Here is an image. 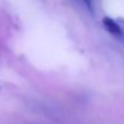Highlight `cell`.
I'll return each instance as SVG.
<instances>
[{
	"label": "cell",
	"mask_w": 124,
	"mask_h": 124,
	"mask_svg": "<svg viewBox=\"0 0 124 124\" xmlns=\"http://www.w3.org/2000/svg\"><path fill=\"white\" fill-rule=\"evenodd\" d=\"M102 25L108 34L113 38L124 41V18H112V17H104Z\"/></svg>",
	"instance_id": "6da1fadb"
},
{
	"label": "cell",
	"mask_w": 124,
	"mask_h": 124,
	"mask_svg": "<svg viewBox=\"0 0 124 124\" xmlns=\"http://www.w3.org/2000/svg\"><path fill=\"white\" fill-rule=\"evenodd\" d=\"M82 2L84 4V6L88 8V11L93 15L94 13V2H93V0H82Z\"/></svg>",
	"instance_id": "7a4b0ae2"
}]
</instances>
